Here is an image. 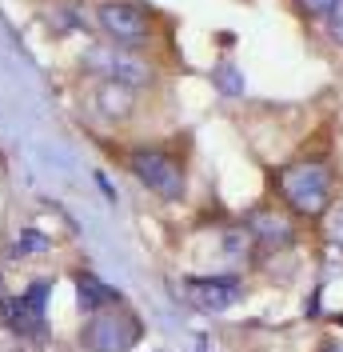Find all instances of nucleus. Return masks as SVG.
<instances>
[{
  "mask_svg": "<svg viewBox=\"0 0 343 352\" xmlns=\"http://www.w3.org/2000/svg\"><path fill=\"white\" fill-rule=\"evenodd\" d=\"M279 188H283V197L292 200L296 212L316 217V212L327 208L331 173H327V164H320V160H303V164H296V168H287V173L279 176Z\"/></svg>",
  "mask_w": 343,
  "mask_h": 352,
  "instance_id": "1",
  "label": "nucleus"
},
{
  "mask_svg": "<svg viewBox=\"0 0 343 352\" xmlns=\"http://www.w3.org/2000/svg\"><path fill=\"white\" fill-rule=\"evenodd\" d=\"M140 340V320L128 308H104L84 324V344L92 352H128Z\"/></svg>",
  "mask_w": 343,
  "mask_h": 352,
  "instance_id": "2",
  "label": "nucleus"
},
{
  "mask_svg": "<svg viewBox=\"0 0 343 352\" xmlns=\"http://www.w3.org/2000/svg\"><path fill=\"white\" fill-rule=\"evenodd\" d=\"M96 76H104L108 85H124V88H144L152 85V68L144 56H136L128 48H92L84 60Z\"/></svg>",
  "mask_w": 343,
  "mask_h": 352,
  "instance_id": "3",
  "label": "nucleus"
},
{
  "mask_svg": "<svg viewBox=\"0 0 343 352\" xmlns=\"http://www.w3.org/2000/svg\"><path fill=\"white\" fill-rule=\"evenodd\" d=\"M128 164H132V173H136V180L148 192H156V197H164V200H180V192H184V173H180V164L172 156L156 153V148H136Z\"/></svg>",
  "mask_w": 343,
  "mask_h": 352,
  "instance_id": "4",
  "label": "nucleus"
},
{
  "mask_svg": "<svg viewBox=\"0 0 343 352\" xmlns=\"http://www.w3.org/2000/svg\"><path fill=\"white\" fill-rule=\"evenodd\" d=\"M239 296H244V288L232 276H192V280H184V300L200 312H224V308L236 305Z\"/></svg>",
  "mask_w": 343,
  "mask_h": 352,
  "instance_id": "5",
  "label": "nucleus"
},
{
  "mask_svg": "<svg viewBox=\"0 0 343 352\" xmlns=\"http://www.w3.org/2000/svg\"><path fill=\"white\" fill-rule=\"evenodd\" d=\"M96 21H100V28H104L112 41L120 44H136L148 36V12L144 8H136V4H128V0H112V4H100V12H96Z\"/></svg>",
  "mask_w": 343,
  "mask_h": 352,
  "instance_id": "6",
  "label": "nucleus"
},
{
  "mask_svg": "<svg viewBox=\"0 0 343 352\" xmlns=\"http://www.w3.org/2000/svg\"><path fill=\"white\" fill-rule=\"evenodd\" d=\"M92 104H96V112L100 116H108V120H124L132 112V104H136V92L124 85H96V92H92Z\"/></svg>",
  "mask_w": 343,
  "mask_h": 352,
  "instance_id": "7",
  "label": "nucleus"
},
{
  "mask_svg": "<svg viewBox=\"0 0 343 352\" xmlns=\"http://www.w3.org/2000/svg\"><path fill=\"white\" fill-rule=\"evenodd\" d=\"M76 296H80V308H84L88 316H96V312H104L120 300V292L116 288H108L100 276H92V272H80L76 276Z\"/></svg>",
  "mask_w": 343,
  "mask_h": 352,
  "instance_id": "8",
  "label": "nucleus"
},
{
  "mask_svg": "<svg viewBox=\"0 0 343 352\" xmlns=\"http://www.w3.org/2000/svg\"><path fill=\"white\" fill-rule=\"evenodd\" d=\"M252 232H256L263 244H287L296 236L292 220L279 217V212H256V217H252Z\"/></svg>",
  "mask_w": 343,
  "mask_h": 352,
  "instance_id": "9",
  "label": "nucleus"
},
{
  "mask_svg": "<svg viewBox=\"0 0 343 352\" xmlns=\"http://www.w3.org/2000/svg\"><path fill=\"white\" fill-rule=\"evenodd\" d=\"M40 252H48V241H44L40 232H21L16 236V244H12V256H40Z\"/></svg>",
  "mask_w": 343,
  "mask_h": 352,
  "instance_id": "10",
  "label": "nucleus"
},
{
  "mask_svg": "<svg viewBox=\"0 0 343 352\" xmlns=\"http://www.w3.org/2000/svg\"><path fill=\"white\" fill-rule=\"evenodd\" d=\"M215 80H224V85H220V88H224L228 96H236V92H239V85H244V80H239V72H236V68H232V65L215 68Z\"/></svg>",
  "mask_w": 343,
  "mask_h": 352,
  "instance_id": "11",
  "label": "nucleus"
},
{
  "mask_svg": "<svg viewBox=\"0 0 343 352\" xmlns=\"http://www.w3.org/2000/svg\"><path fill=\"white\" fill-rule=\"evenodd\" d=\"M327 28H331V36L343 44V0H335V4L327 8Z\"/></svg>",
  "mask_w": 343,
  "mask_h": 352,
  "instance_id": "12",
  "label": "nucleus"
},
{
  "mask_svg": "<svg viewBox=\"0 0 343 352\" xmlns=\"http://www.w3.org/2000/svg\"><path fill=\"white\" fill-rule=\"evenodd\" d=\"M300 4L307 8V12H327V8H331L335 0H300Z\"/></svg>",
  "mask_w": 343,
  "mask_h": 352,
  "instance_id": "13",
  "label": "nucleus"
}]
</instances>
